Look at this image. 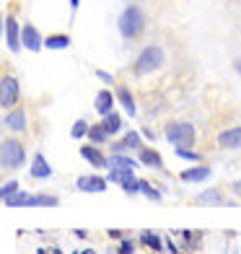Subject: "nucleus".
Instances as JSON below:
<instances>
[{"mask_svg": "<svg viewBox=\"0 0 241 254\" xmlns=\"http://www.w3.org/2000/svg\"><path fill=\"white\" fill-rule=\"evenodd\" d=\"M143 26H145V16H143V10L137 8V5H127V8L122 10V16H120V31H122L124 39L140 37Z\"/></svg>", "mask_w": 241, "mask_h": 254, "instance_id": "1", "label": "nucleus"}, {"mask_svg": "<svg viewBox=\"0 0 241 254\" xmlns=\"http://www.w3.org/2000/svg\"><path fill=\"white\" fill-rule=\"evenodd\" d=\"M161 65H164V52H161V47L151 44V47H145V50L140 52V57L135 60L132 73H135V75H148V73L158 70Z\"/></svg>", "mask_w": 241, "mask_h": 254, "instance_id": "2", "label": "nucleus"}, {"mask_svg": "<svg viewBox=\"0 0 241 254\" xmlns=\"http://www.w3.org/2000/svg\"><path fill=\"white\" fill-rule=\"evenodd\" d=\"M166 137L174 148H192L194 145V125L189 122H171L166 125Z\"/></svg>", "mask_w": 241, "mask_h": 254, "instance_id": "3", "label": "nucleus"}, {"mask_svg": "<svg viewBox=\"0 0 241 254\" xmlns=\"http://www.w3.org/2000/svg\"><path fill=\"white\" fill-rule=\"evenodd\" d=\"M0 158H3V169H18L26 161L24 145L18 140H3V148H0Z\"/></svg>", "mask_w": 241, "mask_h": 254, "instance_id": "4", "label": "nucleus"}, {"mask_svg": "<svg viewBox=\"0 0 241 254\" xmlns=\"http://www.w3.org/2000/svg\"><path fill=\"white\" fill-rule=\"evenodd\" d=\"M18 101V80L13 75H3L0 80V107L5 112H10Z\"/></svg>", "mask_w": 241, "mask_h": 254, "instance_id": "5", "label": "nucleus"}, {"mask_svg": "<svg viewBox=\"0 0 241 254\" xmlns=\"http://www.w3.org/2000/svg\"><path fill=\"white\" fill-rule=\"evenodd\" d=\"M5 42L13 52H18L24 47V44H21V34H18V21L13 16H5Z\"/></svg>", "mask_w": 241, "mask_h": 254, "instance_id": "6", "label": "nucleus"}, {"mask_svg": "<svg viewBox=\"0 0 241 254\" xmlns=\"http://www.w3.org/2000/svg\"><path fill=\"white\" fill-rule=\"evenodd\" d=\"M21 44H24L26 50H31V52H39L44 47L39 31L34 29V26H24V31H21Z\"/></svg>", "mask_w": 241, "mask_h": 254, "instance_id": "7", "label": "nucleus"}, {"mask_svg": "<svg viewBox=\"0 0 241 254\" xmlns=\"http://www.w3.org/2000/svg\"><path fill=\"white\" fill-rule=\"evenodd\" d=\"M107 182L109 179H101V177H80L78 182H75V187L80 190V192H104L107 190Z\"/></svg>", "mask_w": 241, "mask_h": 254, "instance_id": "8", "label": "nucleus"}, {"mask_svg": "<svg viewBox=\"0 0 241 254\" xmlns=\"http://www.w3.org/2000/svg\"><path fill=\"white\" fill-rule=\"evenodd\" d=\"M3 125L8 127V130H13V132L26 130V114H24V109H10V112L5 114Z\"/></svg>", "mask_w": 241, "mask_h": 254, "instance_id": "9", "label": "nucleus"}, {"mask_svg": "<svg viewBox=\"0 0 241 254\" xmlns=\"http://www.w3.org/2000/svg\"><path fill=\"white\" fill-rule=\"evenodd\" d=\"M218 145L221 148H241V127H228L218 135Z\"/></svg>", "mask_w": 241, "mask_h": 254, "instance_id": "10", "label": "nucleus"}, {"mask_svg": "<svg viewBox=\"0 0 241 254\" xmlns=\"http://www.w3.org/2000/svg\"><path fill=\"white\" fill-rule=\"evenodd\" d=\"M80 156H83L94 169H104V166H109V161L101 156V151H99V148H94V145H83V148H80Z\"/></svg>", "mask_w": 241, "mask_h": 254, "instance_id": "11", "label": "nucleus"}, {"mask_svg": "<svg viewBox=\"0 0 241 254\" xmlns=\"http://www.w3.org/2000/svg\"><path fill=\"white\" fill-rule=\"evenodd\" d=\"M31 177H34V179H47V177H52V169H50L47 158H44L42 153H34V161H31Z\"/></svg>", "mask_w": 241, "mask_h": 254, "instance_id": "12", "label": "nucleus"}, {"mask_svg": "<svg viewBox=\"0 0 241 254\" xmlns=\"http://www.w3.org/2000/svg\"><path fill=\"white\" fill-rule=\"evenodd\" d=\"M208 177H210V169H208V166L187 169V171H181V174H179L181 182H202V179H208Z\"/></svg>", "mask_w": 241, "mask_h": 254, "instance_id": "13", "label": "nucleus"}, {"mask_svg": "<svg viewBox=\"0 0 241 254\" xmlns=\"http://www.w3.org/2000/svg\"><path fill=\"white\" fill-rule=\"evenodd\" d=\"M137 158H140L145 166H153V169H161V164H164L158 151H153V148H140V151H137Z\"/></svg>", "mask_w": 241, "mask_h": 254, "instance_id": "14", "label": "nucleus"}, {"mask_svg": "<svg viewBox=\"0 0 241 254\" xmlns=\"http://www.w3.org/2000/svg\"><path fill=\"white\" fill-rule=\"evenodd\" d=\"M112 107H114V96L109 91H99L96 94V112L99 114H112Z\"/></svg>", "mask_w": 241, "mask_h": 254, "instance_id": "15", "label": "nucleus"}, {"mask_svg": "<svg viewBox=\"0 0 241 254\" xmlns=\"http://www.w3.org/2000/svg\"><path fill=\"white\" fill-rule=\"evenodd\" d=\"M223 194L221 190H205L200 197H197V205H223Z\"/></svg>", "mask_w": 241, "mask_h": 254, "instance_id": "16", "label": "nucleus"}, {"mask_svg": "<svg viewBox=\"0 0 241 254\" xmlns=\"http://www.w3.org/2000/svg\"><path fill=\"white\" fill-rule=\"evenodd\" d=\"M101 125H104V130H107V135H117L120 130H122V117H120V114H104V122H101Z\"/></svg>", "mask_w": 241, "mask_h": 254, "instance_id": "17", "label": "nucleus"}, {"mask_svg": "<svg viewBox=\"0 0 241 254\" xmlns=\"http://www.w3.org/2000/svg\"><path fill=\"white\" fill-rule=\"evenodd\" d=\"M130 179H135V174H132V169H112L109 171V182H114V184H127Z\"/></svg>", "mask_w": 241, "mask_h": 254, "instance_id": "18", "label": "nucleus"}, {"mask_svg": "<svg viewBox=\"0 0 241 254\" xmlns=\"http://www.w3.org/2000/svg\"><path fill=\"white\" fill-rule=\"evenodd\" d=\"M117 99L122 101L124 112H127L130 117H132V114H135V99H132V94H130V91L124 88V86H120V88H117Z\"/></svg>", "mask_w": 241, "mask_h": 254, "instance_id": "19", "label": "nucleus"}, {"mask_svg": "<svg viewBox=\"0 0 241 254\" xmlns=\"http://www.w3.org/2000/svg\"><path fill=\"white\" fill-rule=\"evenodd\" d=\"M57 205V197L52 194H31L29 200V207H55Z\"/></svg>", "mask_w": 241, "mask_h": 254, "instance_id": "20", "label": "nucleus"}, {"mask_svg": "<svg viewBox=\"0 0 241 254\" xmlns=\"http://www.w3.org/2000/svg\"><path fill=\"white\" fill-rule=\"evenodd\" d=\"M67 44H70V37H67V34H52V37L44 42V47H50V50H65Z\"/></svg>", "mask_w": 241, "mask_h": 254, "instance_id": "21", "label": "nucleus"}, {"mask_svg": "<svg viewBox=\"0 0 241 254\" xmlns=\"http://www.w3.org/2000/svg\"><path fill=\"white\" fill-rule=\"evenodd\" d=\"M109 166H112V169H137L135 161H132V158H124L122 153L112 156V158H109Z\"/></svg>", "mask_w": 241, "mask_h": 254, "instance_id": "22", "label": "nucleus"}, {"mask_svg": "<svg viewBox=\"0 0 241 254\" xmlns=\"http://www.w3.org/2000/svg\"><path fill=\"white\" fill-rule=\"evenodd\" d=\"M29 200H31V194H26V192H16L13 197H8V200H3V202H5L8 207H26Z\"/></svg>", "mask_w": 241, "mask_h": 254, "instance_id": "23", "label": "nucleus"}, {"mask_svg": "<svg viewBox=\"0 0 241 254\" xmlns=\"http://www.w3.org/2000/svg\"><path fill=\"white\" fill-rule=\"evenodd\" d=\"M140 241H143V244H148L151 249H156V252H161V247H164V241H161V236L151 234V231H143V234H140Z\"/></svg>", "mask_w": 241, "mask_h": 254, "instance_id": "24", "label": "nucleus"}, {"mask_svg": "<svg viewBox=\"0 0 241 254\" xmlns=\"http://www.w3.org/2000/svg\"><path fill=\"white\" fill-rule=\"evenodd\" d=\"M88 137L94 143H104L107 140V130H104V125H94V127H88Z\"/></svg>", "mask_w": 241, "mask_h": 254, "instance_id": "25", "label": "nucleus"}, {"mask_svg": "<svg viewBox=\"0 0 241 254\" xmlns=\"http://www.w3.org/2000/svg\"><path fill=\"white\" fill-rule=\"evenodd\" d=\"M124 148H127V151H140V135H137V132H127V135H124Z\"/></svg>", "mask_w": 241, "mask_h": 254, "instance_id": "26", "label": "nucleus"}, {"mask_svg": "<svg viewBox=\"0 0 241 254\" xmlns=\"http://www.w3.org/2000/svg\"><path fill=\"white\" fill-rule=\"evenodd\" d=\"M140 192L145 194V197H151V200H161V192H158V190H153L145 179H140Z\"/></svg>", "mask_w": 241, "mask_h": 254, "instance_id": "27", "label": "nucleus"}, {"mask_svg": "<svg viewBox=\"0 0 241 254\" xmlns=\"http://www.w3.org/2000/svg\"><path fill=\"white\" fill-rule=\"evenodd\" d=\"M16 192H18V182H5V184H3V190H0V194H3V200L13 197Z\"/></svg>", "mask_w": 241, "mask_h": 254, "instance_id": "28", "label": "nucleus"}, {"mask_svg": "<svg viewBox=\"0 0 241 254\" xmlns=\"http://www.w3.org/2000/svg\"><path fill=\"white\" fill-rule=\"evenodd\" d=\"M70 135H73V137H83V135H88V125H86L83 120H78V122L73 125V130H70Z\"/></svg>", "mask_w": 241, "mask_h": 254, "instance_id": "29", "label": "nucleus"}, {"mask_svg": "<svg viewBox=\"0 0 241 254\" xmlns=\"http://www.w3.org/2000/svg\"><path fill=\"white\" fill-rule=\"evenodd\" d=\"M177 156L179 158H187V161H200V153H194V151H187V148H174Z\"/></svg>", "mask_w": 241, "mask_h": 254, "instance_id": "30", "label": "nucleus"}, {"mask_svg": "<svg viewBox=\"0 0 241 254\" xmlns=\"http://www.w3.org/2000/svg\"><path fill=\"white\" fill-rule=\"evenodd\" d=\"M122 190L127 192V194H135V192H140V179H130L127 184H122Z\"/></svg>", "mask_w": 241, "mask_h": 254, "instance_id": "31", "label": "nucleus"}, {"mask_svg": "<svg viewBox=\"0 0 241 254\" xmlns=\"http://www.w3.org/2000/svg\"><path fill=\"white\" fill-rule=\"evenodd\" d=\"M231 190H234L236 197H241V182H234V184H231Z\"/></svg>", "mask_w": 241, "mask_h": 254, "instance_id": "32", "label": "nucleus"}, {"mask_svg": "<svg viewBox=\"0 0 241 254\" xmlns=\"http://www.w3.org/2000/svg\"><path fill=\"white\" fill-rule=\"evenodd\" d=\"M96 75H99L101 80H107V83H109V80H112V75H109V73H104V70H96Z\"/></svg>", "mask_w": 241, "mask_h": 254, "instance_id": "33", "label": "nucleus"}, {"mask_svg": "<svg viewBox=\"0 0 241 254\" xmlns=\"http://www.w3.org/2000/svg\"><path fill=\"white\" fill-rule=\"evenodd\" d=\"M234 67H236V73H241V60H236V63H234Z\"/></svg>", "mask_w": 241, "mask_h": 254, "instance_id": "34", "label": "nucleus"}, {"mask_svg": "<svg viewBox=\"0 0 241 254\" xmlns=\"http://www.w3.org/2000/svg\"><path fill=\"white\" fill-rule=\"evenodd\" d=\"M78 3H80V0H70V5H73V10L78 8Z\"/></svg>", "mask_w": 241, "mask_h": 254, "instance_id": "35", "label": "nucleus"}, {"mask_svg": "<svg viewBox=\"0 0 241 254\" xmlns=\"http://www.w3.org/2000/svg\"><path fill=\"white\" fill-rule=\"evenodd\" d=\"M80 254H96L94 249H83V252H80Z\"/></svg>", "mask_w": 241, "mask_h": 254, "instance_id": "36", "label": "nucleus"}, {"mask_svg": "<svg viewBox=\"0 0 241 254\" xmlns=\"http://www.w3.org/2000/svg\"><path fill=\"white\" fill-rule=\"evenodd\" d=\"M50 254H60V249H47Z\"/></svg>", "mask_w": 241, "mask_h": 254, "instance_id": "37", "label": "nucleus"}]
</instances>
